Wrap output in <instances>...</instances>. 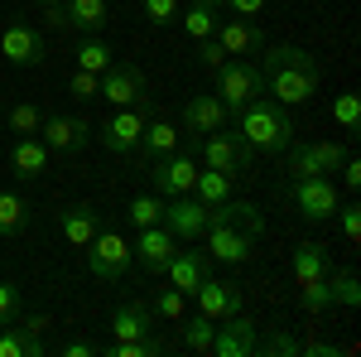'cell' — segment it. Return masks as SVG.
Wrapping results in <instances>:
<instances>
[{
  "mask_svg": "<svg viewBox=\"0 0 361 357\" xmlns=\"http://www.w3.org/2000/svg\"><path fill=\"white\" fill-rule=\"evenodd\" d=\"M149 184L159 198H178V193H193L197 184V140L193 150H173V155H159L154 169H149Z\"/></svg>",
  "mask_w": 361,
  "mask_h": 357,
  "instance_id": "52a82bcc",
  "label": "cell"
},
{
  "mask_svg": "<svg viewBox=\"0 0 361 357\" xmlns=\"http://www.w3.org/2000/svg\"><path fill=\"white\" fill-rule=\"evenodd\" d=\"M333 121L342 126V131H361V102H357V92L333 97Z\"/></svg>",
  "mask_w": 361,
  "mask_h": 357,
  "instance_id": "f35d334b",
  "label": "cell"
},
{
  "mask_svg": "<svg viewBox=\"0 0 361 357\" xmlns=\"http://www.w3.org/2000/svg\"><path fill=\"white\" fill-rule=\"evenodd\" d=\"M289 198H294V208H299V218H304V222H333L337 203H342V193H337L333 174L289 179Z\"/></svg>",
  "mask_w": 361,
  "mask_h": 357,
  "instance_id": "8992f818",
  "label": "cell"
},
{
  "mask_svg": "<svg viewBox=\"0 0 361 357\" xmlns=\"http://www.w3.org/2000/svg\"><path fill=\"white\" fill-rule=\"evenodd\" d=\"M5 126H10L15 136H39V126H44V111L34 107V102H20V107L5 111Z\"/></svg>",
  "mask_w": 361,
  "mask_h": 357,
  "instance_id": "836d02e7",
  "label": "cell"
},
{
  "mask_svg": "<svg viewBox=\"0 0 361 357\" xmlns=\"http://www.w3.org/2000/svg\"><path fill=\"white\" fill-rule=\"evenodd\" d=\"M25 314V295H20V285L15 280H0V324H15Z\"/></svg>",
  "mask_w": 361,
  "mask_h": 357,
  "instance_id": "60d3db41",
  "label": "cell"
},
{
  "mask_svg": "<svg viewBox=\"0 0 361 357\" xmlns=\"http://www.w3.org/2000/svg\"><path fill=\"white\" fill-rule=\"evenodd\" d=\"M328 271H333V256H328L323 242H299L294 247V285H313Z\"/></svg>",
  "mask_w": 361,
  "mask_h": 357,
  "instance_id": "d4e9b609",
  "label": "cell"
},
{
  "mask_svg": "<svg viewBox=\"0 0 361 357\" xmlns=\"http://www.w3.org/2000/svg\"><path fill=\"white\" fill-rule=\"evenodd\" d=\"M231 189H236V179H231V174H222V169H197V184H193V198H197V203L217 208V203H226V198H231Z\"/></svg>",
  "mask_w": 361,
  "mask_h": 357,
  "instance_id": "f546056e",
  "label": "cell"
},
{
  "mask_svg": "<svg viewBox=\"0 0 361 357\" xmlns=\"http://www.w3.org/2000/svg\"><path fill=\"white\" fill-rule=\"evenodd\" d=\"M154 222H164V203L154 198V193H140V198H130V227H154Z\"/></svg>",
  "mask_w": 361,
  "mask_h": 357,
  "instance_id": "e575fe53",
  "label": "cell"
},
{
  "mask_svg": "<svg viewBox=\"0 0 361 357\" xmlns=\"http://www.w3.org/2000/svg\"><path fill=\"white\" fill-rule=\"evenodd\" d=\"M260 78H265V97H275L284 107H304L318 92V58L299 49V44H265L260 49Z\"/></svg>",
  "mask_w": 361,
  "mask_h": 357,
  "instance_id": "6da1fadb",
  "label": "cell"
},
{
  "mask_svg": "<svg viewBox=\"0 0 361 357\" xmlns=\"http://www.w3.org/2000/svg\"><path fill=\"white\" fill-rule=\"evenodd\" d=\"M337 169H342V184L357 193V189H361V160H352V155H347V160H342Z\"/></svg>",
  "mask_w": 361,
  "mask_h": 357,
  "instance_id": "c3c4849f",
  "label": "cell"
},
{
  "mask_svg": "<svg viewBox=\"0 0 361 357\" xmlns=\"http://www.w3.org/2000/svg\"><path fill=\"white\" fill-rule=\"evenodd\" d=\"M197 155H202L207 169H222V174H231V179H241V174L255 165V150L241 140V131H226V126L197 140Z\"/></svg>",
  "mask_w": 361,
  "mask_h": 357,
  "instance_id": "5b68a950",
  "label": "cell"
},
{
  "mask_svg": "<svg viewBox=\"0 0 361 357\" xmlns=\"http://www.w3.org/2000/svg\"><path fill=\"white\" fill-rule=\"evenodd\" d=\"M149 319H154V309H149V304H140V300H130V304H121V309L111 314V324H106V329H111V338H145V333L154 329Z\"/></svg>",
  "mask_w": 361,
  "mask_h": 357,
  "instance_id": "4316f807",
  "label": "cell"
},
{
  "mask_svg": "<svg viewBox=\"0 0 361 357\" xmlns=\"http://www.w3.org/2000/svg\"><path fill=\"white\" fill-rule=\"evenodd\" d=\"M193 300H197V314H207V319H231V314L246 309L241 285H236V280H212V275L193 290Z\"/></svg>",
  "mask_w": 361,
  "mask_h": 357,
  "instance_id": "2e32d148",
  "label": "cell"
},
{
  "mask_svg": "<svg viewBox=\"0 0 361 357\" xmlns=\"http://www.w3.org/2000/svg\"><path fill=\"white\" fill-rule=\"evenodd\" d=\"M197 63H202L207 73H217V68L226 63V49L217 44V34H207V39H197Z\"/></svg>",
  "mask_w": 361,
  "mask_h": 357,
  "instance_id": "ee69618b",
  "label": "cell"
},
{
  "mask_svg": "<svg viewBox=\"0 0 361 357\" xmlns=\"http://www.w3.org/2000/svg\"><path fill=\"white\" fill-rule=\"evenodd\" d=\"M337 227H342V242L347 247H361V203H337Z\"/></svg>",
  "mask_w": 361,
  "mask_h": 357,
  "instance_id": "8d00e7d4",
  "label": "cell"
},
{
  "mask_svg": "<svg viewBox=\"0 0 361 357\" xmlns=\"http://www.w3.org/2000/svg\"><path fill=\"white\" fill-rule=\"evenodd\" d=\"M58 227H63V242H68V247H87V242L102 232V218H97L92 203H68V208L58 213Z\"/></svg>",
  "mask_w": 361,
  "mask_h": 357,
  "instance_id": "603a6c76",
  "label": "cell"
},
{
  "mask_svg": "<svg viewBox=\"0 0 361 357\" xmlns=\"http://www.w3.org/2000/svg\"><path fill=\"white\" fill-rule=\"evenodd\" d=\"M207 256L222 261V266H246L255 256V237L241 232V227H226V222H207Z\"/></svg>",
  "mask_w": 361,
  "mask_h": 357,
  "instance_id": "5bb4252c",
  "label": "cell"
},
{
  "mask_svg": "<svg viewBox=\"0 0 361 357\" xmlns=\"http://www.w3.org/2000/svg\"><path fill=\"white\" fill-rule=\"evenodd\" d=\"M149 309H154V314H159L164 324H178V319L188 314V295L169 285V290H159V295H154V304H149Z\"/></svg>",
  "mask_w": 361,
  "mask_h": 357,
  "instance_id": "d590c367",
  "label": "cell"
},
{
  "mask_svg": "<svg viewBox=\"0 0 361 357\" xmlns=\"http://www.w3.org/2000/svg\"><path fill=\"white\" fill-rule=\"evenodd\" d=\"M102 102H111V107H149L140 63H111L102 73Z\"/></svg>",
  "mask_w": 361,
  "mask_h": 357,
  "instance_id": "ba28073f",
  "label": "cell"
},
{
  "mask_svg": "<svg viewBox=\"0 0 361 357\" xmlns=\"http://www.w3.org/2000/svg\"><path fill=\"white\" fill-rule=\"evenodd\" d=\"M49 160H54V150L39 136H15V145H10V174L25 179V184L44 179V174H49Z\"/></svg>",
  "mask_w": 361,
  "mask_h": 357,
  "instance_id": "ac0fdd59",
  "label": "cell"
},
{
  "mask_svg": "<svg viewBox=\"0 0 361 357\" xmlns=\"http://www.w3.org/2000/svg\"><path fill=\"white\" fill-rule=\"evenodd\" d=\"M217 44L226 49V58H246V54H260L265 49V29L255 25V20H226V25H217Z\"/></svg>",
  "mask_w": 361,
  "mask_h": 357,
  "instance_id": "44dd1931",
  "label": "cell"
},
{
  "mask_svg": "<svg viewBox=\"0 0 361 357\" xmlns=\"http://www.w3.org/2000/svg\"><path fill=\"white\" fill-rule=\"evenodd\" d=\"M212 213V222H226V227H241V232H250V237H260L265 232V213L255 208V203H246V198H226V203H217V208H207Z\"/></svg>",
  "mask_w": 361,
  "mask_h": 357,
  "instance_id": "cb8c5ba5",
  "label": "cell"
},
{
  "mask_svg": "<svg viewBox=\"0 0 361 357\" xmlns=\"http://www.w3.org/2000/svg\"><path fill=\"white\" fill-rule=\"evenodd\" d=\"M29 227V203L25 193L15 189H0V242H20Z\"/></svg>",
  "mask_w": 361,
  "mask_h": 357,
  "instance_id": "484cf974",
  "label": "cell"
},
{
  "mask_svg": "<svg viewBox=\"0 0 361 357\" xmlns=\"http://www.w3.org/2000/svg\"><path fill=\"white\" fill-rule=\"evenodd\" d=\"M260 353H275V357H299L304 353V343H299V338H294V333H270V338H265V343H260Z\"/></svg>",
  "mask_w": 361,
  "mask_h": 357,
  "instance_id": "7bdbcfd3",
  "label": "cell"
},
{
  "mask_svg": "<svg viewBox=\"0 0 361 357\" xmlns=\"http://www.w3.org/2000/svg\"><path fill=\"white\" fill-rule=\"evenodd\" d=\"M289 155V179H313V174H333L342 160H347V150L333 145V140H313V145H289L284 150Z\"/></svg>",
  "mask_w": 361,
  "mask_h": 357,
  "instance_id": "9c48e42d",
  "label": "cell"
},
{
  "mask_svg": "<svg viewBox=\"0 0 361 357\" xmlns=\"http://www.w3.org/2000/svg\"><path fill=\"white\" fill-rule=\"evenodd\" d=\"M68 92H73L78 102H97V97H102V73L73 68V78H68Z\"/></svg>",
  "mask_w": 361,
  "mask_h": 357,
  "instance_id": "ab89813d",
  "label": "cell"
},
{
  "mask_svg": "<svg viewBox=\"0 0 361 357\" xmlns=\"http://www.w3.org/2000/svg\"><path fill=\"white\" fill-rule=\"evenodd\" d=\"M328 280H333V300L337 304H347V309H357V304H361V290H357V275H352V271H333Z\"/></svg>",
  "mask_w": 361,
  "mask_h": 357,
  "instance_id": "b9f144b4",
  "label": "cell"
},
{
  "mask_svg": "<svg viewBox=\"0 0 361 357\" xmlns=\"http://www.w3.org/2000/svg\"><path fill=\"white\" fill-rule=\"evenodd\" d=\"M226 121H231V111L222 107V97L217 92H197V97H188V107H183V131L188 136H212V131H222Z\"/></svg>",
  "mask_w": 361,
  "mask_h": 357,
  "instance_id": "e0dca14e",
  "label": "cell"
},
{
  "mask_svg": "<svg viewBox=\"0 0 361 357\" xmlns=\"http://www.w3.org/2000/svg\"><path fill=\"white\" fill-rule=\"evenodd\" d=\"M173 251H178V237L169 232L164 222H154V227H140V271L164 275V266L173 261Z\"/></svg>",
  "mask_w": 361,
  "mask_h": 357,
  "instance_id": "d6986e66",
  "label": "cell"
},
{
  "mask_svg": "<svg viewBox=\"0 0 361 357\" xmlns=\"http://www.w3.org/2000/svg\"><path fill=\"white\" fill-rule=\"evenodd\" d=\"M73 58H78V68H87V73H106V68L116 63V49L106 44V39L92 34V39H82V44L73 49Z\"/></svg>",
  "mask_w": 361,
  "mask_h": 357,
  "instance_id": "4dcf8cb0",
  "label": "cell"
},
{
  "mask_svg": "<svg viewBox=\"0 0 361 357\" xmlns=\"http://www.w3.org/2000/svg\"><path fill=\"white\" fill-rule=\"evenodd\" d=\"M202 5H212V10H222V5H226V0H202Z\"/></svg>",
  "mask_w": 361,
  "mask_h": 357,
  "instance_id": "f907efd6",
  "label": "cell"
},
{
  "mask_svg": "<svg viewBox=\"0 0 361 357\" xmlns=\"http://www.w3.org/2000/svg\"><path fill=\"white\" fill-rule=\"evenodd\" d=\"M236 131H241V140H246L250 150H260V155H284L289 145H294V116H289V107L284 102H275V97H255V102H246V107L236 111Z\"/></svg>",
  "mask_w": 361,
  "mask_h": 357,
  "instance_id": "7a4b0ae2",
  "label": "cell"
},
{
  "mask_svg": "<svg viewBox=\"0 0 361 357\" xmlns=\"http://www.w3.org/2000/svg\"><path fill=\"white\" fill-rule=\"evenodd\" d=\"M0 54L15 68H39L44 63V34L34 25H25V20H10V25L0 29Z\"/></svg>",
  "mask_w": 361,
  "mask_h": 357,
  "instance_id": "7c38bea8",
  "label": "cell"
},
{
  "mask_svg": "<svg viewBox=\"0 0 361 357\" xmlns=\"http://www.w3.org/2000/svg\"><path fill=\"white\" fill-rule=\"evenodd\" d=\"M164 275H169V285H173V290L193 295L197 285L212 275V256H207V251H173V261L164 266Z\"/></svg>",
  "mask_w": 361,
  "mask_h": 357,
  "instance_id": "ffe728a7",
  "label": "cell"
},
{
  "mask_svg": "<svg viewBox=\"0 0 361 357\" xmlns=\"http://www.w3.org/2000/svg\"><path fill=\"white\" fill-rule=\"evenodd\" d=\"M63 5V29H82V34H102L111 25V5L106 0H58Z\"/></svg>",
  "mask_w": 361,
  "mask_h": 357,
  "instance_id": "7402d4cb",
  "label": "cell"
},
{
  "mask_svg": "<svg viewBox=\"0 0 361 357\" xmlns=\"http://www.w3.org/2000/svg\"><path fill=\"white\" fill-rule=\"evenodd\" d=\"M102 353V343H92V338H73V343H63V357H97Z\"/></svg>",
  "mask_w": 361,
  "mask_h": 357,
  "instance_id": "7dc6e473",
  "label": "cell"
},
{
  "mask_svg": "<svg viewBox=\"0 0 361 357\" xmlns=\"http://www.w3.org/2000/svg\"><path fill=\"white\" fill-rule=\"evenodd\" d=\"M140 10H145V20L154 29H169V25H178V0H140Z\"/></svg>",
  "mask_w": 361,
  "mask_h": 357,
  "instance_id": "74e56055",
  "label": "cell"
},
{
  "mask_svg": "<svg viewBox=\"0 0 361 357\" xmlns=\"http://www.w3.org/2000/svg\"><path fill=\"white\" fill-rule=\"evenodd\" d=\"M39 140L54 150V155H82L92 145V121L87 116H44Z\"/></svg>",
  "mask_w": 361,
  "mask_h": 357,
  "instance_id": "8fae6325",
  "label": "cell"
},
{
  "mask_svg": "<svg viewBox=\"0 0 361 357\" xmlns=\"http://www.w3.org/2000/svg\"><path fill=\"white\" fill-rule=\"evenodd\" d=\"M34 5H54V0H34Z\"/></svg>",
  "mask_w": 361,
  "mask_h": 357,
  "instance_id": "816d5d0a",
  "label": "cell"
},
{
  "mask_svg": "<svg viewBox=\"0 0 361 357\" xmlns=\"http://www.w3.org/2000/svg\"><path fill=\"white\" fill-rule=\"evenodd\" d=\"M265 92V78H260V63L255 58H226L222 68H217V97H222V107L236 116V111L255 102Z\"/></svg>",
  "mask_w": 361,
  "mask_h": 357,
  "instance_id": "3957f363",
  "label": "cell"
},
{
  "mask_svg": "<svg viewBox=\"0 0 361 357\" xmlns=\"http://www.w3.org/2000/svg\"><path fill=\"white\" fill-rule=\"evenodd\" d=\"M145 121H149V107H121L111 121H102V145L111 155H135Z\"/></svg>",
  "mask_w": 361,
  "mask_h": 357,
  "instance_id": "4fadbf2b",
  "label": "cell"
},
{
  "mask_svg": "<svg viewBox=\"0 0 361 357\" xmlns=\"http://www.w3.org/2000/svg\"><path fill=\"white\" fill-rule=\"evenodd\" d=\"M333 275V271H328ZM328 275H323V280H313V285H299V304H304V314H328V309H333V280H328Z\"/></svg>",
  "mask_w": 361,
  "mask_h": 357,
  "instance_id": "d6a6232c",
  "label": "cell"
},
{
  "mask_svg": "<svg viewBox=\"0 0 361 357\" xmlns=\"http://www.w3.org/2000/svg\"><path fill=\"white\" fill-rule=\"evenodd\" d=\"M82 251H87V271L97 275L102 285L126 280V275H130V261H135V251H130V242H126L121 232H97Z\"/></svg>",
  "mask_w": 361,
  "mask_h": 357,
  "instance_id": "277c9868",
  "label": "cell"
},
{
  "mask_svg": "<svg viewBox=\"0 0 361 357\" xmlns=\"http://www.w3.org/2000/svg\"><path fill=\"white\" fill-rule=\"evenodd\" d=\"M0 357H25V338L15 324H0Z\"/></svg>",
  "mask_w": 361,
  "mask_h": 357,
  "instance_id": "f6af8a7d",
  "label": "cell"
},
{
  "mask_svg": "<svg viewBox=\"0 0 361 357\" xmlns=\"http://www.w3.org/2000/svg\"><path fill=\"white\" fill-rule=\"evenodd\" d=\"M304 353H313V357H337L342 348H337V343H308Z\"/></svg>",
  "mask_w": 361,
  "mask_h": 357,
  "instance_id": "681fc988",
  "label": "cell"
},
{
  "mask_svg": "<svg viewBox=\"0 0 361 357\" xmlns=\"http://www.w3.org/2000/svg\"><path fill=\"white\" fill-rule=\"evenodd\" d=\"M178 324H183V329H178V343H183L188 353L212 357V333H217V319H207V314H183Z\"/></svg>",
  "mask_w": 361,
  "mask_h": 357,
  "instance_id": "f1b7e54d",
  "label": "cell"
},
{
  "mask_svg": "<svg viewBox=\"0 0 361 357\" xmlns=\"http://www.w3.org/2000/svg\"><path fill=\"white\" fill-rule=\"evenodd\" d=\"M260 353V333L250 319L231 314V319H217V333H212V357H255Z\"/></svg>",
  "mask_w": 361,
  "mask_h": 357,
  "instance_id": "9a60e30c",
  "label": "cell"
},
{
  "mask_svg": "<svg viewBox=\"0 0 361 357\" xmlns=\"http://www.w3.org/2000/svg\"><path fill=\"white\" fill-rule=\"evenodd\" d=\"M178 25L188 29L193 39H207V34H217V10H212V5H202V0H193V5H183V10H178Z\"/></svg>",
  "mask_w": 361,
  "mask_h": 357,
  "instance_id": "1f68e13d",
  "label": "cell"
},
{
  "mask_svg": "<svg viewBox=\"0 0 361 357\" xmlns=\"http://www.w3.org/2000/svg\"><path fill=\"white\" fill-rule=\"evenodd\" d=\"M265 5H270V0H226V10H231L236 20H255Z\"/></svg>",
  "mask_w": 361,
  "mask_h": 357,
  "instance_id": "bcb514c9",
  "label": "cell"
},
{
  "mask_svg": "<svg viewBox=\"0 0 361 357\" xmlns=\"http://www.w3.org/2000/svg\"><path fill=\"white\" fill-rule=\"evenodd\" d=\"M207 203H197L193 193H178V198H164V227L178 237V242H202V232H207Z\"/></svg>",
  "mask_w": 361,
  "mask_h": 357,
  "instance_id": "30bf717a",
  "label": "cell"
},
{
  "mask_svg": "<svg viewBox=\"0 0 361 357\" xmlns=\"http://www.w3.org/2000/svg\"><path fill=\"white\" fill-rule=\"evenodd\" d=\"M0 121H5V111H0Z\"/></svg>",
  "mask_w": 361,
  "mask_h": 357,
  "instance_id": "f5cc1de1",
  "label": "cell"
},
{
  "mask_svg": "<svg viewBox=\"0 0 361 357\" xmlns=\"http://www.w3.org/2000/svg\"><path fill=\"white\" fill-rule=\"evenodd\" d=\"M178 150V126L173 121H145L140 131V155L145 160H159V155H173Z\"/></svg>",
  "mask_w": 361,
  "mask_h": 357,
  "instance_id": "83f0119b",
  "label": "cell"
}]
</instances>
